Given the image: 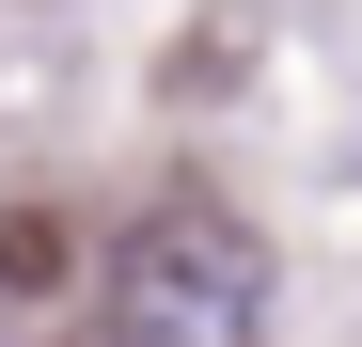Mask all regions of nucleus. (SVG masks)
<instances>
[{"label": "nucleus", "mask_w": 362, "mask_h": 347, "mask_svg": "<svg viewBox=\"0 0 362 347\" xmlns=\"http://www.w3.org/2000/svg\"><path fill=\"white\" fill-rule=\"evenodd\" d=\"M110 347H268V237L221 205H158L110 253Z\"/></svg>", "instance_id": "nucleus-1"}]
</instances>
